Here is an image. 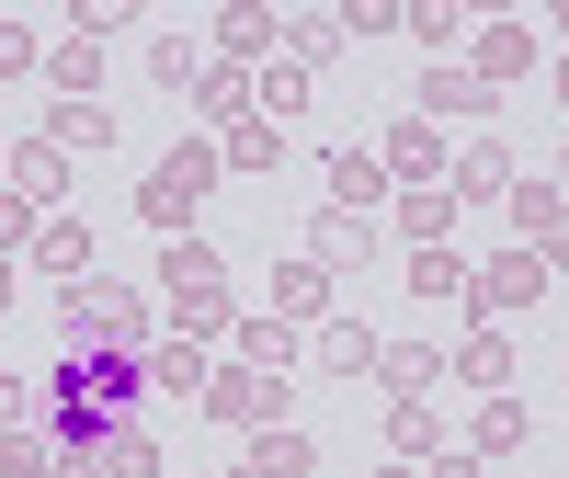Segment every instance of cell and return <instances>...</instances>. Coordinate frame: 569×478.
<instances>
[{"label":"cell","instance_id":"obj_24","mask_svg":"<svg viewBox=\"0 0 569 478\" xmlns=\"http://www.w3.org/2000/svg\"><path fill=\"white\" fill-rule=\"evenodd\" d=\"M46 91H58V103H91V80H103V46H80V34H58L46 46V69H34Z\"/></svg>","mask_w":569,"mask_h":478},{"label":"cell","instance_id":"obj_4","mask_svg":"<svg viewBox=\"0 0 569 478\" xmlns=\"http://www.w3.org/2000/svg\"><path fill=\"white\" fill-rule=\"evenodd\" d=\"M410 114H421V126H490L501 91L467 69V58H433V69H421V91H410Z\"/></svg>","mask_w":569,"mask_h":478},{"label":"cell","instance_id":"obj_43","mask_svg":"<svg viewBox=\"0 0 569 478\" xmlns=\"http://www.w3.org/2000/svg\"><path fill=\"white\" fill-rule=\"evenodd\" d=\"M421 478H490V467H479V456H456V445H445V456H433V467H421Z\"/></svg>","mask_w":569,"mask_h":478},{"label":"cell","instance_id":"obj_33","mask_svg":"<svg viewBox=\"0 0 569 478\" xmlns=\"http://www.w3.org/2000/svg\"><path fill=\"white\" fill-rule=\"evenodd\" d=\"M308 365H330V376H376V330L365 319H319V353Z\"/></svg>","mask_w":569,"mask_h":478},{"label":"cell","instance_id":"obj_1","mask_svg":"<svg viewBox=\"0 0 569 478\" xmlns=\"http://www.w3.org/2000/svg\"><path fill=\"white\" fill-rule=\"evenodd\" d=\"M58 330H69V353H149V297L114 273H80L58 285Z\"/></svg>","mask_w":569,"mask_h":478},{"label":"cell","instance_id":"obj_9","mask_svg":"<svg viewBox=\"0 0 569 478\" xmlns=\"http://www.w3.org/2000/svg\"><path fill=\"white\" fill-rule=\"evenodd\" d=\"M0 171H12V195H23L34 217H69V160L46 149V137H12V149H0Z\"/></svg>","mask_w":569,"mask_h":478},{"label":"cell","instance_id":"obj_39","mask_svg":"<svg viewBox=\"0 0 569 478\" xmlns=\"http://www.w3.org/2000/svg\"><path fill=\"white\" fill-rule=\"evenodd\" d=\"M34 228H46V217L12 195V182H0V262H23V251H34Z\"/></svg>","mask_w":569,"mask_h":478},{"label":"cell","instance_id":"obj_2","mask_svg":"<svg viewBox=\"0 0 569 478\" xmlns=\"http://www.w3.org/2000/svg\"><path fill=\"white\" fill-rule=\"evenodd\" d=\"M217 182H228V160H217V137H182V149L149 171V182H137V217H149L160 239H182V228H194V206L217 195Z\"/></svg>","mask_w":569,"mask_h":478},{"label":"cell","instance_id":"obj_18","mask_svg":"<svg viewBox=\"0 0 569 478\" xmlns=\"http://www.w3.org/2000/svg\"><path fill=\"white\" fill-rule=\"evenodd\" d=\"M388 228L410 239V251H433V239H456V195H445V182H421V195H388Z\"/></svg>","mask_w":569,"mask_h":478},{"label":"cell","instance_id":"obj_50","mask_svg":"<svg viewBox=\"0 0 569 478\" xmlns=\"http://www.w3.org/2000/svg\"><path fill=\"white\" fill-rule=\"evenodd\" d=\"M558 376H569V365H558Z\"/></svg>","mask_w":569,"mask_h":478},{"label":"cell","instance_id":"obj_19","mask_svg":"<svg viewBox=\"0 0 569 478\" xmlns=\"http://www.w3.org/2000/svg\"><path fill=\"white\" fill-rule=\"evenodd\" d=\"M433 376H445L433 342H376V388L388 399H433Z\"/></svg>","mask_w":569,"mask_h":478},{"label":"cell","instance_id":"obj_14","mask_svg":"<svg viewBox=\"0 0 569 478\" xmlns=\"http://www.w3.org/2000/svg\"><path fill=\"white\" fill-rule=\"evenodd\" d=\"M46 149L58 160H103L114 149V103H46Z\"/></svg>","mask_w":569,"mask_h":478},{"label":"cell","instance_id":"obj_8","mask_svg":"<svg viewBox=\"0 0 569 478\" xmlns=\"http://www.w3.org/2000/svg\"><path fill=\"white\" fill-rule=\"evenodd\" d=\"M319 171H330V206H342V217H388V195H399V182L376 171V149H365V137H342V149H330Z\"/></svg>","mask_w":569,"mask_h":478},{"label":"cell","instance_id":"obj_13","mask_svg":"<svg viewBox=\"0 0 569 478\" xmlns=\"http://www.w3.org/2000/svg\"><path fill=\"white\" fill-rule=\"evenodd\" d=\"M171 330H182V342H228V330H240L228 273H217V285H171Z\"/></svg>","mask_w":569,"mask_h":478},{"label":"cell","instance_id":"obj_12","mask_svg":"<svg viewBox=\"0 0 569 478\" xmlns=\"http://www.w3.org/2000/svg\"><path fill=\"white\" fill-rule=\"evenodd\" d=\"M308 262H319V273H353V262H376V217L319 206V217H308Z\"/></svg>","mask_w":569,"mask_h":478},{"label":"cell","instance_id":"obj_36","mask_svg":"<svg viewBox=\"0 0 569 478\" xmlns=\"http://www.w3.org/2000/svg\"><path fill=\"white\" fill-rule=\"evenodd\" d=\"M103 478H171V467H160V445H149V421H126V434L103 445Z\"/></svg>","mask_w":569,"mask_h":478},{"label":"cell","instance_id":"obj_46","mask_svg":"<svg viewBox=\"0 0 569 478\" xmlns=\"http://www.w3.org/2000/svg\"><path fill=\"white\" fill-rule=\"evenodd\" d=\"M547 91H558V103H569V58H558V69H547Z\"/></svg>","mask_w":569,"mask_h":478},{"label":"cell","instance_id":"obj_30","mask_svg":"<svg viewBox=\"0 0 569 478\" xmlns=\"http://www.w3.org/2000/svg\"><path fill=\"white\" fill-rule=\"evenodd\" d=\"M194 114L228 137V126H240L251 114V69H228V58H206V80H194Z\"/></svg>","mask_w":569,"mask_h":478},{"label":"cell","instance_id":"obj_7","mask_svg":"<svg viewBox=\"0 0 569 478\" xmlns=\"http://www.w3.org/2000/svg\"><path fill=\"white\" fill-rule=\"evenodd\" d=\"M206 376H217V353L182 342V330H160V342L137 353V388H149V399H206Z\"/></svg>","mask_w":569,"mask_h":478},{"label":"cell","instance_id":"obj_32","mask_svg":"<svg viewBox=\"0 0 569 478\" xmlns=\"http://www.w3.org/2000/svg\"><path fill=\"white\" fill-rule=\"evenodd\" d=\"M34 262L58 273V285H80V273H91V228H80V217H46V228H34Z\"/></svg>","mask_w":569,"mask_h":478},{"label":"cell","instance_id":"obj_28","mask_svg":"<svg viewBox=\"0 0 569 478\" xmlns=\"http://www.w3.org/2000/svg\"><path fill=\"white\" fill-rule=\"evenodd\" d=\"M217 273H228V251H217L206 228H182V239H160V297H171V285H217Z\"/></svg>","mask_w":569,"mask_h":478},{"label":"cell","instance_id":"obj_48","mask_svg":"<svg viewBox=\"0 0 569 478\" xmlns=\"http://www.w3.org/2000/svg\"><path fill=\"white\" fill-rule=\"evenodd\" d=\"M376 478H421V467H376Z\"/></svg>","mask_w":569,"mask_h":478},{"label":"cell","instance_id":"obj_23","mask_svg":"<svg viewBox=\"0 0 569 478\" xmlns=\"http://www.w3.org/2000/svg\"><path fill=\"white\" fill-rule=\"evenodd\" d=\"M251 467L262 478H319V434L308 421H273V434H251Z\"/></svg>","mask_w":569,"mask_h":478},{"label":"cell","instance_id":"obj_5","mask_svg":"<svg viewBox=\"0 0 569 478\" xmlns=\"http://www.w3.org/2000/svg\"><path fill=\"white\" fill-rule=\"evenodd\" d=\"M445 160H456V149H445V126H421V114H399L388 137H376V171H388L399 195H421V182H445Z\"/></svg>","mask_w":569,"mask_h":478},{"label":"cell","instance_id":"obj_6","mask_svg":"<svg viewBox=\"0 0 569 478\" xmlns=\"http://www.w3.org/2000/svg\"><path fill=\"white\" fill-rule=\"evenodd\" d=\"M536 297H547V262H536V251L467 262V308H479V319H512V308H536Z\"/></svg>","mask_w":569,"mask_h":478},{"label":"cell","instance_id":"obj_45","mask_svg":"<svg viewBox=\"0 0 569 478\" xmlns=\"http://www.w3.org/2000/svg\"><path fill=\"white\" fill-rule=\"evenodd\" d=\"M547 182H558V195H569V137H558V171H547Z\"/></svg>","mask_w":569,"mask_h":478},{"label":"cell","instance_id":"obj_49","mask_svg":"<svg viewBox=\"0 0 569 478\" xmlns=\"http://www.w3.org/2000/svg\"><path fill=\"white\" fill-rule=\"evenodd\" d=\"M228 478H262V467H251V456H240V467H228Z\"/></svg>","mask_w":569,"mask_h":478},{"label":"cell","instance_id":"obj_34","mask_svg":"<svg viewBox=\"0 0 569 478\" xmlns=\"http://www.w3.org/2000/svg\"><path fill=\"white\" fill-rule=\"evenodd\" d=\"M12 434H46V376L0 365V445H12Z\"/></svg>","mask_w":569,"mask_h":478},{"label":"cell","instance_id":"obj_47","mask_svg":"<svg viewBox=\"0 0 569 478\" xmlns=\"http://www.w3.org/2000/svg\"><path fill=\"white\" fill-rule=\"evenodd\" d=\"M547 23H558V34H569V0H558V12H547Z\"/></svg>","mask_w":569,"mask_h":478},{"label":"cell","instance_id":"obj_31","mask_svg":"<svg viewBox=\"0 0 569 478\" xmlns=\"http://www.w3.org/2000/svg\"><path fill=\"white\" fill-rule=\"evenodd\" d=\"M569 195H558V182H525V171H512V195H501V217H512V251H536V239H547V217H558Z\"/></svg>","mask_w":569,"mask_h":478},{"label":"cell","instance_id":"obj_16","mask_svg":"<svg viewBox=\"0 0 569 478\" xmlns=\"http://www.w3.org/2000/svg\"><path fill=\"white\" fill-rule=\"evenodd\" d=\"M228 342H240V365H262V376H297V353H308L273 308H240V330H228Z\"/></svg>","mask_w":569,"mask_h":478},{"label":"cell","instance_id":"obj_35","mask_svg":"<svg viewBox=\"0 0 569 478\" xmlns=\"http://www.w3.org/2000/svg\"><path fill=\"white\" fill-rule=\"evenodd\" d=\"M69 34H80V46H103V34H149V12H137V0H69Z\"/></svg>","mask_w":569,"mask_h":478},{"label":"cell","instance_id":"obj_27","mask_svg":"<svg viewBox=\"0 0 569 478\" xmlns=\"http://www.w3.org/2000/svg\"><path fill=\"white\" fill-rule=\"evenodd\" d=\"M217 58H228V69H262V58H273V12H262V0L217 12Z\"/></svg>","mask_w":569,"mask_h":478},{"label":"cell","instance_id":"obj_26","mask_svg":"<svg viewBox=\"0 0 569 478\" xmlns=\"http://www.w3.org/2000/svg\"><path fill=\"white\" fill-rule=\"evenodd\" d=\"M284 149H297V137H284V126H262V114H240V126L217 137V160H228V171H284Z\"/></svg>","mask_w":569,"mask_h":478},{"label":"cell","instance_id":"obj_29","mask_svg":"<svg viewBox=\"0 0 569 478\" xmlns=\"http://www.w3.org/2000/svg\"><path fill=\"white\" fill-rule=\"evenodd\" d=\"M273 319H284V330L330 319V273H319V262H284V273H273Z\"/></svg>","mask_w":569,"mask_h":478},{"label":"cell","instance_id":"obj_44","mask_svg":"<svg viewBox=\"0 0 569 478\" xmlns=\"http://www.w3.org/2000/svg\"><path fill=\"white\" fill-rule=\"evenodd\" d=\"M12 297H23V285H12V262H0V319H12Z\"/></svg>","mask_w":569,"mask_h":478},{"label":"cell","instance_id":"obj_42","mask_svg":"<svg viewBox=\"0 0 569 478\" xmlns=\"http://www.w3.org/2000/svg\"><path fill=\"white\" fill-rule=\"evenodd\" d=\"M0 478H46V434H12V445H0Z\"/></svg>","mask_w":569,"mask_h":478},{"label":"cell","instance_id":"obj_20","mask_svg":"<svg viewBox=\"0 0 569 478\" xmlns=\"http://www.w3.org/2000/svg\"><path fill=\"white\" fill-rule=\"evenodd\" d=\"M273 34H284V58H297L308 80L342 58V12H273Z\"/></svg>","mask_w":569,"mask_h":478},{"label":"cell","instance_id":"obj_25","mask_svg":"<svg viewBox=\"0 0 569 478\" xmlns=\"http://www.w3.org/2000/svg\"><path fill=\"white\" fill-rule=\"evenodd\" d=\"M525 434H536V421H525V399H479V421H467V456H525Z\"/></svg>","mask_w":569,"mask_h":478},{"label":"cell","instance_id":"obj_17","mask_svg":"<svg viewBox=\"0 0 569 478\" xmlns=\"http://www.w3.org/2000/svg\"><path fill=\"white\" fill-rule=\"evenodd\" d=\"M467 69H479L490 91H512V80L536 69V23H479V58H467Z\"/></svg>","mask_w":569,"mask_h":478},{"label":"cell","instance_id":"obj_3","mask_svg":"<svg viewBox=\"0 0 569 478\" xmlns=\"http://www.w3.org/2000/svg\"><path fill=\"white\" fill-rule=\"evenodd\" d=\"M206 410L228 434H273V421H297V376H262V365H217L206 376Z\"/></svg>","mask_w":569,"mask_h":478},{"label":"cell","instance_id":"obj_10","mask_svg":"<svg viewBox=\"0 0 569 478\" xmlns=\"http://www.w3.org/2000/svg\"><path fill=\"white\" fill-rule=\"evenodd\" d=\"M445 195L456 206H501L512 195V149H501V137H467V149L445 160Z\"/></svg>","mask_w":569,"mask_h":478},{"label":"cell","instance_id":"obj_38","mask_svg":"<svg viewBox=\"0 0 569 478\" xmlns=\"http://www.w3.org/2000/svg\"><path fill=\"white\" fill-rule=\"evenodd\" d=\"M34 69H46V34L0 12V80H34Z\"/></svg>","mask_w":569,"mask_h":478},{"label":"cell","instance_id":"obj_22","mask_svg":"<svg viewBox=\"0 0 569 478\" xmlns=\"http://www.w3.org/2000/svg\"><path fill=\"white\" fill-rule=\"evenodd\" d=\"M399 285H410L421 308H445V297H467V251H456V239H433V251H410V262H399Z\"/></svg>","mask_w":569,"mask_h":478},{"label":"cell","instance_id":"obj_40","mask_svg":"<svg viewBox=\"0 0 569 478\" xmlns=\"http://www.w3.org/2000/svg\"><path fill=\"white\" fill-rule=\"evenodd\" d=\"M342 34H399V0H342Z\"/></svg>","mask_w":569,"mask_h":478},{"label":"cell","instance_id":"obj_21","mask_svg":"<svg viewBox=\"0 0 569 478\" xmlns=\"http://www.w3.org/2000/svg\"><path fill=\"white\" fill-rule=\"evenodd\" d=\"M149 80L171 91V103H194V80H206V58H194V34H182V23H149Z\"/></svg>","mask_w":569,"mask_h":478},{"label":"cell","instance_id":"obj_11","mask_svg":"<svg viewBox=\"0 0 569 478\" xmlns=\"http://www.w3.org/2000/svg\"><path fill=\"white\" fill-rule=\"evenodd\" d=\"M445 365H456L479 399H512V330H501V319H479V330H467V342H456Z\"/></svg>","mask_w":569,"mask_h":478},{"label":"cell","instance_id":"obj_41","mask_svg":"<svg viewBox=\"0 0 569 478\" xmlns=\"http://www.w3.org/2000/svg\"><path fill=\"white\" fill-rule=\"evenodd\" d=\"M46 478H103V445H46Z\"/></svg>","mask_w":569,"mask_h":478},{"label":"cell","instance_id":"obj_15","mask_svg":"<svg viewBox=\"0 0 569 478\" xmlns=\"http://www.w3.org/2000/svg\"><path fill=\"white\" fill-rule=\"evenodd\" d=\"M445 445H456V434H445L433 399H388V456H399V467H433Z\"/></svg>","mask_w":569,"mask_h":478},{"label":"cell","instance_id":"obj_37","mask_svg":"<svg viewBox=\"0 0 569 478\" xmlns=\"http://www.w3.org/2000/svg\"><path fill=\"white\" fill-rule=\"evenodd\" d=\"M399 34H421L445 58V46H456V0H399Z\"/></svg>","mask_w":569,"mask_h":478}]
</instances>
